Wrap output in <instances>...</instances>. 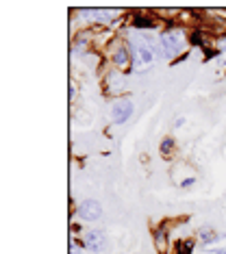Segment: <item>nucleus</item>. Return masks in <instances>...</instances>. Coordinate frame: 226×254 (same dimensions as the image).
Here are the masks:
<instances>
[{
  "label": "nucleus",
  "mask_w": 226,
  "mask_h": 254,
  "mask_svg": "<svg viewBox=\"0 0 226 254\" xmlns=\"http://www.w3.org/2000/svg\"><path fill=\"white\" fill-rule=\"evenodd\" d=\"M159 46H161V55L163 59H174L185 50L187 46V35L183 28H165L159 35Z\"/></svg>",
  "instance_id": "f257e3e1"
},
{
  "label": "nucleus",
  "mask_w": 226,
  "mask_h": 254,
  "mask_svg": "<svg viewBox=\"0 0 226 254\" xmlns=\"http://www.w3.org/2000/svg\"><path fill=\"white\" fill-rule=\"evenodd\" d=\"M131 57H133V67H135V70H146L148 65H152L156 53L152 46L144 39V35H133L131 37Z\"/></svg>",
  "instance_id": "f03ea898"
},
{
  "label": "nucleus",
  "mask_w": 226,
  "mask_h": 254,
  "mask_svg": "<svg viewBox=\"0 0 226 254\" xmlns=\"http://www.w3.org/2000/svg\"><path fill=\"white\" fill-rule=\"evenodd\" d=\"M83 244H85L87 250L96 252V254H102V252L109 250V239L102 230H89V233H85Z\"/></svg>",
  "instance_id": "7ed1b4c3"
},
{
  "label": "nucleus",
  "mask_w": 226,
  "mask_h": 254,
  "mask_svg": "<svg viewBox=\"0 0 226 254\" xmlns=\"http://www.w3.org/2000/svg\"><path fill=\"white\" fill-rule=\"evenodd\" d=\"M111 61H113V65H115V70H129V67L133 65V57H131V50L126 48L124 44H120V42H115L111 46Z\"/></svg>",
  "instance_id": "20e7f679"
},
{
  "label": "nucleus",
  "mask_w": 226,
  "mask_h": 254,
  "mask_svg": "<svg viewBox=\"0 0 226 254\" xmlns=\"http://www.w3.org/2000/svg\"><path fill=\"white\" fill-rule=\"evenodd\" d=\"M133 111H135L133 102L126 100V98H122V100L113 102V107H111V120H113L115 124H124L126 120H131Z\"/></svg>",
  "instance_id": "39448f33"
},
{
  "label": "nucleus",
  "mask_w": 226,
  "mask_h": 254,
  "mask_svg": "<svg viewBox=\"0 0 226 254\" xmlns=\"http://www.w3.org/2000/svg\"><path fill=\"white\" fill-rule=\"evenodd\" d=\"M78 217L85 222H96L102 217V206L98 200H83L78 204Z\"/></svg>",
  "instance_id": "423d86ee"
},
{
  "label": "nucleus",
  "mask_w": 226,
  "mask_h": 254,
  "mask_svg": "<svg viewBox=\"0 0 226 254\" xmlns=\"http://www.w3.org/2000/svg\"><path fill=\"white\" fill-rule=\"evenodd\" d=\"M124 85H126V78L124 74L120 70H111L107 74V89L111 91V94H120V91H124Z\"/></svg>",
  "instance_id": "0eeeda50"
},
{
  "label": "nucleus",
  "mask_w": 226,
  "mask_h": 254,
  "mask_svg": "<svg viewBox=\"0 0 226 254\" xmlns=\"http://www.w3.org/2000/svg\"><path fill=\"white\" fill-rule=\"evenodd\" d=\"M154 248H156V254H167V250H170L165 226H159L154 230Z\"/></svg>",
  "instance_id": "6e6552de"
},
{
  "label": "nucleus",
  "mask_w": 226,
  "mask_h": 254,
  "mask_svg": "<svg viewBox=\"0 0 226 254\" xmlns=\"http://www.w3.org/2000/svg\"><path fill=\"white\" fill-rule=\"evenodd\" d=\"M85 13H89V15H87V18L98 20V22L113 20V11H109V9H85Z\"/></svg>",
  "instance_id": "1a4fd4ad"
},
{
  "label": "nucleus",
  "mask_w": 226,
  "mask_h": 254,
  "mask_svg": "<svg viewBox=\"0 0 226 254\" xmlns=\"http://www.w3.org/2000/svg\"><path fill=\"white\" fill-rule=\"evenodd\" d=\"M172 150H174V137H165V139L161 141V154H163V157H170Z\"/></svg>",
  "instance_id": "9d476101"
},
{
  "label": "nucleus",
  "mask_w": 226,
  "mask_h": 254,
  "mask_svg": "<svg viewBox=\"0 0 226 254\" xmlns=\"http://www.w3.org/2000/svg\"><path fill=\"white\" fill-rule=\"evenodd\" d=\"M191 250H194V241H191V239L178 241V254H189Z\"/></svg>",
  "instance_id": "9b49d317"
},
{
  "label": "nucleus",
  "mask_w": 226,
  "mask_h": 254,
  "mask_svg": "<svg viewBox=\"0 0 226 254\" xmlns=\"http://www.w3.org/2000/svg\"><path fill=\"white\" fill-rule=\"evenodd\" d=\"M133 24H135V26H144V28H148V26H152L154 22H152V18H139V15H137V18H133Z\"/></svg>",
  "instance_id": "f8f14e48"
},
{
  "label": "nucleus",
  "mask_w": 226,
  "mask_h": 254,
  "mask_svg": "<svg viewBox=\"0 0 226 254\" xmlns=\"http://www.w3.org/2000/svg\"><path fill=\"white\" fill-rule=\"evenodd\" d=\"M181 124H185V118H181V115H178L176 122H174V126H181Z\"/></svg>",
  "instance_id": "ddd939ff"
},
{
  "label": "nucleus",
  "mask_w": 226,
  "mask_h": 254,
  "mask_svg": "<svg viewBox=\"0 0 226 254\" xmlns=\"http://www.w3.org/2000/svg\"><path fill=\"white\" fill-rule=\"evenodd\" d=\"M211 254H226V250H216V252H211Z\"/></svg>",
  "instance_id": "4468645a"
}]
</instances>
